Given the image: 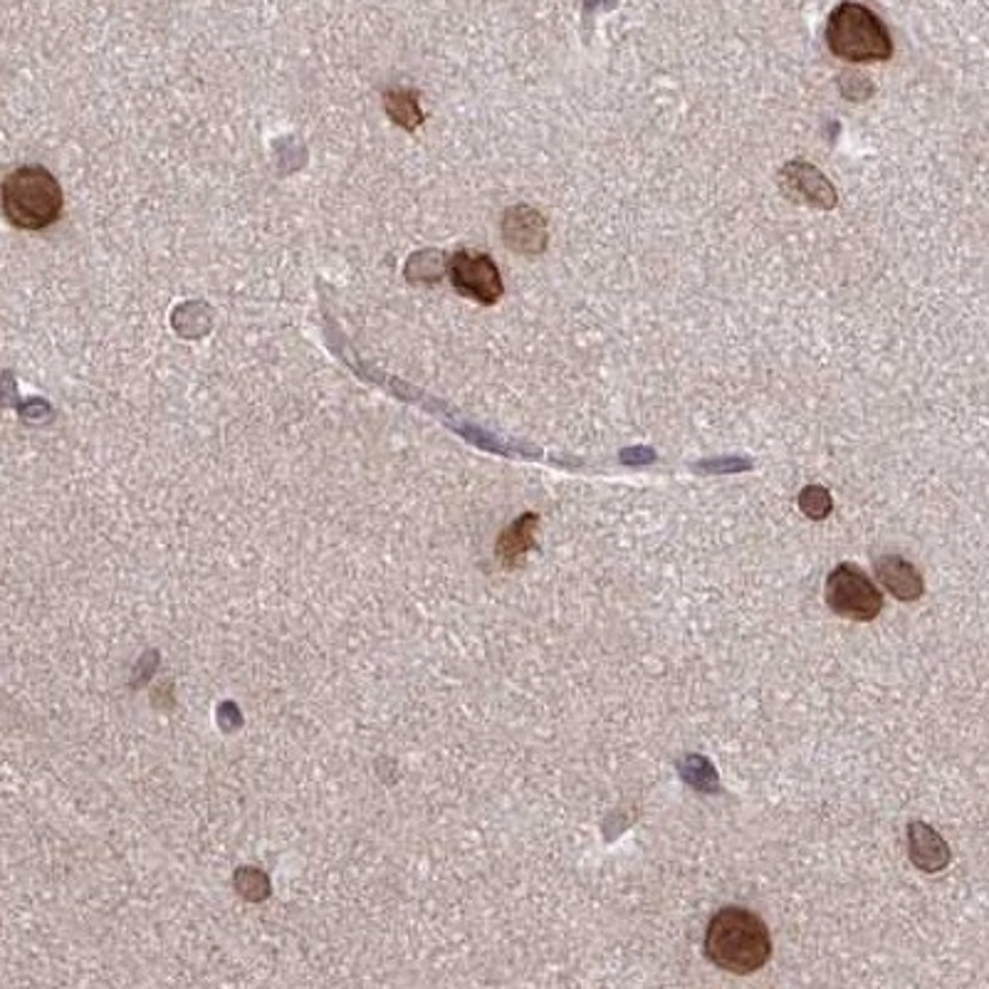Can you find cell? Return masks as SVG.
Instances as JSON below:
<instances>
[{"label": "cell", "instance_id": "14", "mask_svg": "<svg viewBox=\"0 0 989 989\" xmlns=\"http://www.w3.org/2000/svg\"><path fill=\"white\" fill-rule=\"evenodd\" d=\"M753 468V463H749L747 458H735V455H730V458H715V461H702V463H698L696 465V470H700V473H710V475H722V473H742V470H749Z\"/></svg>", "mask_w": 989, "mask_h": 989}, {"label": "cell", "instance_id": "4", "mask_svg": "<svg viewBox=\"0 0 989 989\" xmlns=\"http://www.w3.org/2000/svg\"><path fill=\"white\" fill-rule=\"evenodd\" d=\"M826 604L851 621H873L883 608V594L861 567L846 562L826 579Z\"/></svg>", "mask_w": 989, "mask_h": 989}, {"label": "cell", "instance_id": "3", "mask_svg": "<svg viewBox=\"0 0 989 989\" xmlns=\"http://www.w3.org/2000/svg\"><path fill=\"white\" fill-rule=\"evenodd\" d=\"M829 50L849 62H881L893 55V40L881 18L861 3L843 0L826 25Z\"/></svg>", "mask_w": 989, "mask_h": 989}, {"label": "cell", "instance_id": "9", "mask_svg": "<svg viewBox=\"0 0 989 989\" xmlns=\"http://www.w3.org/2000/svg\"><path fill=\"white\" fill-rule=\"evenodd\" d=\"M876 574L881 584L888 589V594L896 596L898 602H918L926 592V582H922L918 567L898 555H883L876 559Z\"/></svg>", "mask_w": 989, "mask_h": 989}, {"label": "cell", "instance_id": "8", "mask_svg": "<svg viewBox=\"0 0 989 989\" xmlns=\"http://www.w3.org/2000/svg\"><path fill=\"white\" fill-rule=\"evenodd\" d=\"M908 853L916 869L922 873H938L953 859L947 841L940 836L933 826L922 822L908 824Z\"/></svg>", "mask_w": 989, "mask_h": 989}, {"label": "cell", "instance_id": "10", "mask_svg": "<svg viewBox=\"0 0 989 989\" xmlns=\"http://www.w3.org/2000/svg\"><path fill=\"white\" fill-rule=\"evenodd\" d=\"M386 112L398 127L406 131H416L423 124V112L418 107L416 92L411 90H388L386 92Z\"/></svg>", "mask_w": 989, "mask_h": 989}, {"label": "cell", "instance_id": "1", "mask_svg": "<svg viewBox=\"0 0 989 989\" xmlns=\"http://www.w3.org/2000/svg\"><path fill=\"white\" fill-rule=\"evenodd\" d=\"M706 955L732 975H753L772 957V938L753 910L725 906L712 916L706 933Z\"/></svg>", "mask_w": 989, "mask_h": 989}, {"label": "cell", "instance_id": "5", "mask_svg": "<svg viewBox=\"0 0 989 989\" xmlns=\"http://www.w3.org/2000/svg\"><path fill=\"white\" fill-rule=\"evenodd\" d=\"M451 282L465 298L480 304H494L502 298V278L498 265L488 255H473L458 251L449 265Z\"/></svg>", "mask_w": 989, "mask_h": 989}, {"label": "cell", "instance_id": "13", "mask_svg": "<svg viewBox=\"0 0 989 989\" xmlns=\"http://www.w3.org/2000/svg\"><path fill=\"white\" fill-rule=\"evenodd\" d=\"M799 510H802L810 520L829 517L834 510L829 490L822 488V485H806V488L799 492Z\"/></svg>", "mask_w": 989, "mask_h": 989}, {"label": "cell", "instance_id": "7", "mask_svg": "<svg viewBox=\"0 0 989 989\" xmlns=\"http://www.w3.org/2000/svg\"><path fill=\"white\" fill-rule=\"evenodd\" d=\"M505 243L517 253H542L547 245V225L535 208L515 206L505 213L502 221Z\"/></svg>", "mask_w": 989, "mask_h": 989}, {"label": "cell", "instance_id": "2", "mask_svg": "<svg viewBox=\"0 0 989 989\" xmlns=\"http://www.w3.org/2000/svg\"><path fill=\"white\" fill-rule=\"evenodd\" d=\"M3 211L21 231H45L62 211L60 184L43 166L18 168L3 184Z\"/></svg>", "mask_w": 989, "mask_h": 989}, {"label": "cell", "instance_id": "15", "mask_svg": "<svg viewBox=\"0 0 989 989\" xmlns=\"http://www.w3.org/2000/svg\"><path fill=\"white\" fill-rule=\"evenodd\" d=\"M655 461V453L651 449H626L621 453L624 465H649Z\"/></svg>", "mask_w": 989, "mask_h": 989}, {"label": "cell", "instance_id": "12", "mask_svg": "<svg viewBox=\"0 0 989 989\" xmlns=\"http://www.w3.org/2000/svg\"><path fill=\"white\" fill-rule=\"evenodd\" d=\"M535 525H537L535 515H525L520 522H515V525L505 532V537H502V542H500L502 557L515 559V557L525 555V551L532 547V530H535Z\"/></svg>", "mask_w": 989, "mask_h": 989}, {"label": "cell", "instance_id": "11", "mask_svg": "<svg viewBox=\"0 0 989 989\" xmlns=\"http://www.w3.org/2000/svg\"><path fill=\"white\" fill-rule=\"evenodd\" d=\"M678 769H680V777L686 779V782L693 789H698V792H702V794H715L718 789H720V779H718L715 767H712L710 759H706V757L690 755L686 759H680Z\"/></svg>", "mask_w": 989, "mask_h": 989}, {"label": "cell", "instance_id": "6", "mask_svg": "<svg viewBox=\"0 0 989 989\" xmlns=\"http://www.w3.org/2000/svg\"><path fill=\"white\" fill-rule=\"evenodd\" d=\"M779 184H782V191L792 198V201L819 208V211H831L836 201H839L831 181L816 166L806 164V161H792V164H787L782 168V174H779Z\"/></svg>", "mask_w": 989, "mask_h": 989}]
</instances>
